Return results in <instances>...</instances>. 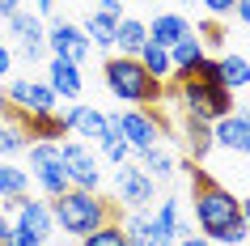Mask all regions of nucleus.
I'll use <instances>...</instances> for the list:
<instances>
[{"label":"nucleus","mask_w":250,"mask_h":246,"mask_svg":"<svg viewBox=\"0 0 250 246\" xmlns=\"http://www.w3.org/2000/svg\"><path fill=\"white\" fill-rule=\"evenodd\" d=\"M174 246H212V242H208V238H204V233H199V238H195V233H187V238H178V242H174Z\"/></svg>","instance_id":"37"},{"label":"nucleus","mask_w":250,"mask_h":246,"mask_svg":"<svg viewBox=\"0 0 250 246\" xmlns=\"http://www.w3.org/2000/svg\"><path fill=\"white\" fill-rule=\"evenodd\" d=\"M0 128H4V111H0Z\"/></svg>","instance_id":"42"},{"label":"nucleus","mask_w":250,"mask_h":246,"mask_svg":"<svg viewBox=\"0 0 250 246\" xmlns=\"http://www.w3.org/2000/svg\"><path fill=\"white\" fill-rule=\"evenodd\" d=\"M148 43V26L136 17H119L115 22V51L119 55H140V47Z\"/></svg>","instance_id":"18"},{"label":"nucleus","mask_w":250,"mask_h":246,"mask_svg":"<svg viewBox=\"0 0 250 246\" xmlns=\"http://www.w3.org/2000/svg\"><path fill=\"white\" fill-rule=\"evenodd\" d=\"M136 4H140V0H136Z\"/></svg>","instance_id":"44"},{"label":"nucleus","mask_w":250,"mask_h":246,"mask_svg":"<svg viewBox=\"0 0 250 246\" xmlns=\"http://www.w3.org/2000/svg\"><path fill=\"white\" fill-rule=\"evenodd\" d=\"M195 34L204 39V47H221V43H225V26L216 22V17H212V22H204V26H199Z\"/></svg>","instance_id":"30"},{"label":"nucleus","mask_w":250,"mask_h":246,"mask_svg":"<svg viewBox=\"0 0 250 246\" xmlns=\"http://www.w3.org/2000/svg\"><path fill=\"white\" fill-rule=\"evenodd\" d=\"M51 217L55 225L64 233H72V238H85V233H93L98 225H106L110 217V204H106L98 191H81V187H68L64 195H55L51 200Z\"/></svg>","instance_id":"2"},{"label":"nucleus","mask_w":250,"mask_h":246,"mask_svg":"<svg viewBox=\"0 0 250 246\" xmlns=\"http://www.w3.org/2000/svg\"><path fill=\"white\" fill-rule=\"evenodd\" d=\"M30 195V170L0 161V200H26Z\"/></svg>","instance_id":"22"},{"label":"nucleus","mask_w":250,"mask_h":246,"mask_svg":"<svg viewBox=\"0 0 250 246\" xmlns=\"http://www.w3.org/2000/svg\"><path fill=\"white\" fill-rule=\"evenodd\" d=\"M216 81H221L225 89H242V85H250V60L246 55H221L216 60Z\"/></svg>","instance_id":"21"},{"label":"nucleus","mask_w":250,"mask_h":246,"mask_svg":"<svg viewBox=\"0 0 250 246\" xmlns=\"http://www.w3.org/2000/svg\"><path fill=\"white\" fill-rule=\"evenodd\" d=\"M17 9H21V0H0V17H4V22H9Z\"/></svg>","instance_id":"38"},{"label":"nucleus","mask_w":250,"mask_h":246,"mask_svg":"<svg viewBox=\"0 0 250 246\" xmlns=\"http://www.w3.org/2000/svg\"><path fill=\"white\" fill-rule=\"evenodd\" d=\"M60 119H64V132H68V136H81L85 144H89V140L98 144V140H102V132H106V115H102V111H93V106H85V102L68 106Z\"/></svg>","instance_id":"14"},{"label":"nucleus","mask_w":250,"mask_h":246,"mask_svg":"<svg viewBox=\"0 0 250 246\" xmlns=\"http://www.w3.org/2000/svg\"><path fill=\"white\" fill-rule=\"evenodd\" d=\"M9 34H13L17 43V55L26 60V64H39L42 55H47V26H42L39 13H26V9H17L13 17H9Z\"/></svg>","instance_id":"10"},{"label":"nucleus","mask_w":250,"mask_h":246,"mask_svg":"<svg viewBox=\"0 0 250 246\" xmlns=\"http://www.w3.org/2000/svg\"><path fill=\"white\" fill-rule=\"evenodd\" d=\"M93 13L110 17V22H119V17H127V13H123V0H93Z\"/></svg>","instance_id":"32"},{"label":"nucleus","mask_w":250,"mask_h":246,"mask_svg":"<svg viewBox=\"0 0 250 246\" xmlns=\"http://www.w3.org/2000/svg\"><path fill=\"white\" fill-rule=\"evenodd\" d=\"M30 179L42 187L47 200L64 195L72 182H68V170H64V157H60V140H34L30 144Z\"/></svg>","instance_id":"6"},{"label":"nucleus","mask_w":250,"mask_h":246,"mask_svg":"<svg viewBox=\"0 0 250 246\" xmlns=\"http://www.w3.org/2000/svg\"><path fill=\"white\" fill-rule=\"evenodd\" d=\"M60 157H64V170H68V182L81 187V191H98L102 182V166H98V153H93L85 140H68L60 144Z\"/></svg>","instance_id":"9"},{"label":"nucleus","mask_w":250,"mask_h":246,"mask_svg":"<svg viewBox=\"0 0 250 246\" xmlns=\"http://www.w3.org/2000/svg\"><path fill=\"white\" fill-rule=\"evenodd\" d=\"M0 246H42V238H34L30 229H17V225H13V229L0 238Z\"/></svg>","instance_id":"31"},{"label":"nucleus","mask_w":250,"mask_h":246,"mask_svg":"<svg viewBox=\"0 0 250 246\" xmlns=\"http://www.w3.org/2000/svg\"><path fill=\"white\" fill-rule=\"evenodd\" d=\"M242 225H246V233H250V200H242Z\"/></svg>","instance_id":"41"},{"label":"nucleus","mask_w":250,"mask_h":246,"mask_svg":"<svg viewBox=\"0 0 250 246\" xmlns=\"http://www.w3.org/2000/svg\"><path fill=\"white\" fill-rule=\"evenodd\" d=\"M136 60H140V64H145V72L153 81H161V85H166V81L174 77V60H170V47H161V43H153L148 39L145 47H140V55H136Z\"/></svg>","instance_id":"20"},{"label":"nucleus","mask_w":250,"mask_h":246,"mask_svg":"<svg viewBox=\"0 0 250 246\" xmlns=\"http://www.w3.org/2000/svg\"><path fill=\"white\" fill-rule=\"evenodd\" d=\"M110 119H115L119 136L132 144V153L161 144V136H166V128H170L157 106H127V111H119V115H110Z\"/></svg>","instance_id":"5"},{"label":"nucleus","mask_w":250,"mask_h":246,"mask_svg":"<svg viewBox=\"0 0 250 246\" xmlns=\"http://www.w3.org/2000/svg\"><path fill=\"white\" fill-rule=\"evenodd\" d=\"M233 17L250 26V0H237V4H233Z\"/></svg>","instance_id":"36"},{"label":"nucleus","mask_w":250,"mask_h":246,"mask_svg":"<svg viewBox=\"0 0 250 246\" xmlns=\"http://www.w3.org/2000/svg\"><path fill=\"white\" fill-rule=\"evenodd\" d=\"M191 191H195V225L208 242H221V246L250 242L246 225H242V200L229 187H221L208 170L191 166Z\"/></svg>","instance_id":"1"},{"label":"nucleus","mask_w":250,"mask_h":246,"mask_svg":"<svg viewBox=\"0 0 250 246\" xmlns=\"http://www.w3.org/2000/svg\"><path fill=\"white\" fill-rule=\"evenodd\" d=\"M34 13H39V17H47V13H55V0H34Z\"/></svg>","instance_id":"39"},{"label":"nucleus","mask_w":250,"mask_h":246,"mask_svg":"<svg viewBox=\"0 0 250 246\" xmlns=\"http://www.w3.org/2000/svg\"><path fill=\"white\" fill-rule=\"evenodd\" d=\"M153 225H157V246H174L178 242V225H183L178 200H161V212L153 217Z\"/></svg>","instance_id":"23"},{"label":"nucleus","mask_w":250,"mask_h":246,"mask_svg":"<svg viewBox=\"0 0 250 246\" xmlns=\"http://www.w3.org/2000/svg\"><path fill=\"white\" fill-rule=\"evenodd\" d=\"M145 26H148V39H153V43H161V47H174V43H178L187 30H191V22H187L183 13H157L153 22H145Z\"/></svg>","instance_id":"19"},{"label":"nucleus","mask_w":250,"mask_h":246,"mask_svg":"<svg viewBox=\"0 0 250 246\" xmlns=\"http://www.w3.org/2000/svg\"><path fill=\"white\" fill-rule=\"evenodd\" d=\"M178 102H183V111H187V115L216 123V119H225L229 111H233V89H225L221 81L183 77V81H178Z\"/></svg>","instance_id":"4"},{"label":"nucleus","mask_w":250,"mask_h":246,"mask_svg":"<svg viewBox=\"0 0 250 246\" xmlns=\"http://www.w3.org/2000/svg\"><path fill=\"white\" fill-rule=\"evenodd\" d=\"M204 55H208V51H204V39H199L195 30H187L183 39H178V43L170 47V60H174V77H178V81H183V77H191V68H195L199 60H204Z\"/></svg>","instance_id":"16"},{"label":"nucleus","mask_w":250,"mask_h":246,"mask_svg":"<svg viewBox=\"0 0 250 246\" xmlns=\"http://www.w3.org/2000/svg\"><path fill=\"white\" fill-rule=\"evenodd\" d=\"M26 144H30V136L17 128V123H4V128H0V153L4 157H17Z\"/></svg>","instance_id":"29"},{"label":"nucleus","mask_w":250,"mask_h":246,"mask_svg":"<svg viewBox=\"0 0 250 246\" xmlns=\"http://www.w3.org/2000/svg\"><path fill=\"white\" fill-rule=\"evenodd\" d=\"M4 106L17 111V115H42V111H55L60 98L47 81H30V77H17L9 81V89H4Z\"/></svg>","instance_id":"7"},{"label":"nucleus","mask_w":250,"mask_h":246,"mask_svg":"<svg viewBox=\"0 0 250 246\" xmlns=\"http://www.w3.org/2000/svg\"><path fill=\"white\" fill-rule=\"evenodd\" d=\"M42 43H47V51H51V55H64V60H72V64H85L89 51H93V43L85 39V30L72 26V22H55Z\"/></svg>","instance_id":"12"},{"label":"nucleus","mask_w":250,"mask_h":246,"mask_svg":"<svg viewBox=\"0 0 250 246\" xmlns=\"http://www.w3.org/2000/svg\"><path fill=\"white\" fill-rule=\"evenodd\" d=\"M195 4H204V9H208V17H229L237 0H195Z\"/></svg>","instance_id":"33"},{"label":"nucleus","mask_w":250,"mask_h":246,"mask_svg":"<svg viewBox=\"0 0 250 246\" xmlns=\"http://www.w3.org/2000/svg\"><path fill=\"white\" fill-rule=\"evenodd\" d=\"M212 140L221 149H229V153H250V115L229 111L225 119H216L212 123Z\"/></svg>","instance_id":"13"},{"label":"nucleus","mask_w":250,"mask_h":246,"mask_svg":"<svg viewBox=\"0 0 250 246\" xmlns=\"http://www.w3.org/2000/svg\"><path fill=\"white\" fill-rule=\"evenodd\" d=\"M98 149H102L115 166H123V161L132 157V144L119 136V128H115V119H110V115H106V132H102V140H98Z\"/></svg>","instance_id":"25"},{"label":"nucleus","mask_w":250,"mask_h":246,"mask_svg":"<svg viewBox=\"0 0 250 246\" xmlns=\"http://www.w3.org/2000/svg\"><path fill=\"white\" fill-rule=\"evenodd\" d=\"M102 77H106V89L115 93L119 102H132V106L161 102V81L148 77L136 55H110L102 64Z\"/></svg>","instance_id":"3"},{"label":"nucleus","mask_w":250,"mask_h":246,"mask_svg":"<svg viewBox=\"0 0 250 246\" xmlns=\"http://www.w3.org/2000/svg\"><path fill=\"white\" fill-rule=\"evenodd\" d=\"M183 4H195V0H183Z\"/></svg>","instance_id":"43"},{"label":"nucleus","mask_w":250,"mask_h":246,"mask_svg":"<svg viewBox=\"0 0 250 246\" xmlns=\"http://www.w3.org/2000/svg\"><path fill=\"white\" fill-rule=\"evenodd\" d=\"M115 191H119V204L132 208V212H145L153 204V195H157V179L148 174L145 166H132V161H123L115 174Z\"/></svg>","instance_id":"8"},{"label":"nucleus","mask_w":250,"mask_h":246,"mask_svg":"<svg viewBox=\"0 0 250 246\" xmlns=\"http://www.w3.org/2000/svg\"><path fill=\"white\" fill-rule=\"evenodd\" d=\"M81 30H85V39H89L93 47H115V22H110V17H102V13H89Z\"/></svg>","instance_id":"26"},{"label":"nucleus","mask_w":250,"mask_h":246,"mask_svg":"<svg viewBox=\"0 0 250 246\" xmlns=\"http://www.w3.org/2000/svg\"><path fill=\"white\" fill-rule=\"evenodd\" d=\"M4 212L13 217L17 229H30L34 238H51L55 233V217H51V200H34V195H26V200H4Z\"/></svg>","instance_id":"11"},{"label":"nucleus","mask_w":250,"mask_h":246,"mask_svg":"<svg viewBox=\"0 0 250 246\" xmlns=\"http://www.w3.org/2000/svg\"><path fill=\"white\" fill-rule=\"evenodd\" d=\"M47 85H51V89H55V98H64V102L81 98V89H85L81 64L64 60V55H51V64H47Z\"/></svg>","instance_id":"15"},{"label":"nucleus","mask_w":250,"mask_h":246,"mask_svg":"<svg viewBox=\"0 0 250 246\" xmlns=\"http://www.w3.org/2000/svg\"><path fill=\"white\" fill-rule=\"evenodd\" d=\"M140 157H145V170L153 174V179H170L174 170H178V166H174V157L166 153L161 144H153V149H140Z\"/></svg>","instance_id":"27"},{"label":"nucleus","mask_w":250,"mask_h":246,"mask_svg":"<svg viewBox=\"0 0 250 246\" xmlns=\"http://www.w3.org/2000/svg\"><path fill=\"white\" fill-rule=\"evenodd\" d=\"M13 229V217H9V212H4V208H0V238H4V233Z\"/></svg>","instance_id":"40"},{"label":"nucleus","mask_w":250,"mask_h":246,"mask_svg":"<svg viewBox=\"0 0 250 246\" xmlns=\"http://www.w3.org/2000/svg\"><path fill=\"white\" fill-rule=\"evenodd\" d=\"M183 144H187V153H191V161H204V157L212 153V123L208 119H195V115H187L183 119Z\"/></svg>","instance_id":"17"},{"label":"nucleus","mask_w":250,"mask_h":246,"mask_svg":"<svg viewBox=\"0 0 250 246\" xmlns=\"http://www.w3.org/2000/svg\"><path fill=\"white\" fill-rule=\"evenodd\" d=\"M9 72H13V47H4V43H0V81L9 77Z\"/></svg>","instance_id":"35"},{"label":"nucleus","mask_w":250,"mask_h":246,"mask_svg":"<svg viewBox=\"0 0 250 246\" xmlns=\"http://www.w3.org/2000/svg\"><path fill=\"white\" fill-rule=\"evenodd\" d=\"M81 246H127V238H123V225L106 221V225H98L93 233H85V238H81Z\"/></svg>","instance_id":"28"},{"label":"nucleus","mask_w":250,"mask_h":246,"mask_svg":"<svg viewBox=\"0 0 250 246\" xmlns=\"http://www.w3.org/2000/svg\"><path fill=\"white\" fill-rule=\"evenodd\" d=\"M191 77H204V81H216V60H208V55H204V60H199L195 68H191Z\"/></svg>","instance_id":"34"},{"label":"nucleus","mask_w":250,"mask_h":246,"mask_svg":"<svg viewBox=\"0 0 250 246\" xmlns=\"http://www.w3.org/2000/svg\"><path fill=\"white\" fill-rule=\"evenodd\" d=\"M123 238H127V246H157V225L145 212H132L123 221Z\"/></svg>","instance_id":"24"}]
</instances>
